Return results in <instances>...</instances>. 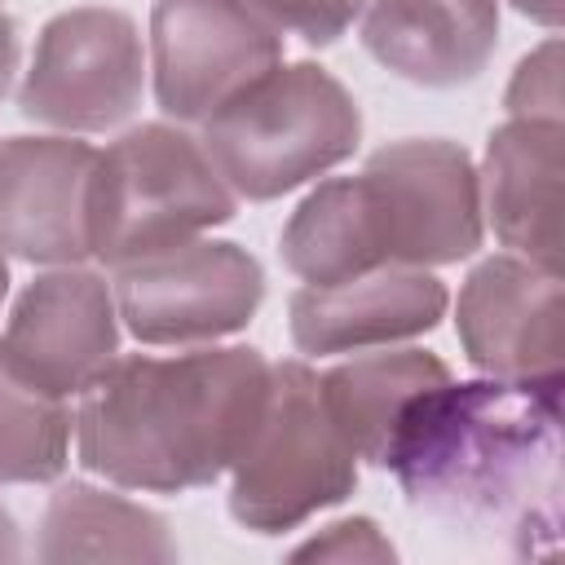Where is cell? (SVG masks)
Here are the masks:
<instances>
[{
	"label": "cell",
	"instance_id": "12",
	"mask_svg": "<svg viewBox=\"0 0 565 565\" xmlns=\"http://www.w3.org/2000/svg\"><path fill=\"white\" fill-rule=\"evenodd\" d=\"M97 146L44 132L0 141V252L26 265H79L93 256L88 199Z\"/></svg>",
	"mask_w": 565,
	"mask_h": 565
},
{
	"label": "cell",
	"instance_id": "18",
	"mask_svg": "<svg viewBox=\"0 0 565 565\" xmlns=\"http://www.w3.org/2000/svg\"><path fill=\"white\" fill-rule=\"evenodd\" d=\"M75 411L0 366V486H44L66 472Z\"/></svg>",
	"mask_w": 565,
	"mask_h": 565
},
{
	"label": "cell",
	"instance_id": "1",
	"mask_svg": "<svg viewBox=\"0 0 565 565\" xmlns=\"http://www.w3.org/2000/svg\"><path fill=\"white\" fill-rule=\"evenodd\" d=\"M402 499L512 556L561 547V384L441 380L397 419L384 463Z\"/></svg>",
	"mask_w": 565,
	"mask_h": 565
},
{
	"label": "cell",
	"instance_id": "4",
	"mask_svg": "<svg viewBox=\"0 0 565 565\" xmlns=\"http://www.w3.org/2000/svg\"><path fill=\"white\" fill-rule=\"evenodd\" d=\"M203 150L247 203L282 199L340 168L362 141L358 97L318 62H278L203 119Z\"/></svg>",
	"mask_w": 565,
	"mask_h": 565
},
{
	"label": "cell",
	"instance_id": "25",
	"mask_svg": "<svg viewBox=\"0 0 565 565\" xmlns=\"http://www.w3.org/2000/svg\"><path fill=\"white\" fill-rule=\"evenodd\" d=\"M4 296H9V265H4V252H0V305H4Z\"/></svg>",
	"mask_w": 565,
	"mask_h": 565
},
{
	"label": "cell",
	"instance_id": "14",
	"mask_svg": "<svg viewBox=\"0 0 565 565\" xmlns=\"http://www.w3.org/2000/svg\"><path fill=\"white\" fill-rule=\"evenodd\" d=\"M561 172L565 124L508 115L486 141L481 212L494 238L543 269H561Z\"/></svg>",
	"mask_w": 565,
	"mask_h": 565
},
{
	"label": "cell",
	"instance_id": "11",
	"mask_svg": "<svg viewBox=\"0 0 565 565\" xmlns=\"http://www.w3.org/2000/svg\"><path fill=\"white\" fill-rule=\"evenodd\" d=\"M463 358L494 380L565 384V291L561 269L499 252L472 265L455 300Z\"/></svg>",
	"mask_w": 565,
	"mask_h": 565
},
{
	"label": "cell",
	"instance_id": "17",
	"mask_svg": "<svg viewBox=\"0 0 565 565\" xmlns=\"http://www.w3.org/2000/svg\"><path fill=\"white\" fill-rule=\"evenodd\" d=\"M168 516L88 481H62L40 516L35 561H177Z\"/></svg>",
	"mask_w": 565,
	"mask_h": 565
},
{
	"label": "cell",
	"instance_id": "8",
	"mask_svg": "<svg viewBox=\"0 0 565 565\" xmlns=\"http://www.w3.org/2000/svg\"><path fill=\"white\" fill-rule=\"evenodd\" d=\"M110 287L132 340L150 349H199L238 335L256 318L265 269L243 243L190 238L119 265Z\"/></svg>",
	"mask_w": 565,
	"mask_h": 565
},
{
	"label": "cell",
	"instance_id": "5",
	"mask_svg": "<svg viewBox=\"0 0 565 565\" xmlns=\"http://www.w3.org/2000/svg\"><path fill=\"white\" fill-rule=\"evenodd\" d=\"M234 212L238 194L181 124H137L97 150L88 243L106 269L203 238Z\"/></svg>",
	"mask_w": 565,
	"mask_h": 565
},
{
	"label": "cell",
	"instance_id": "15",
	"mask_svg": "<svg viewBox=\"0 0 565 565\" xmlns=\"http://www.w3.org/2000/svg\"><path fill=\"white\" fill-rule=\"evenodd\" d=\"M362 49L415 88L472 84L499 49V0H371Z\"/></svg>",
	"mask_w": 565,
	"mask_h": 565
},
{
	"label": "cell",
	"instance_id": "23",
	"mask_svg": "<svg viewBox=\"0 0 565 565\" xmlns=\"http://www.w3.org/2000/svg\"><path fill=\"white\" fill-rule=\"evenodd\" d=\"M512 9L525 13L530 22L556 31V26H561V13H565V0H512Z\"/></svg>",
	"mask_w": 565,
	"mask_h": 565
},
{
	"label": "cell",
	"instance_id": "2",
	"mask_svg": "<svg viewBox=\"0 0 565 565\" xmlns=\"http://www.w3.org/2000/svg\"><path fill=\"white\" fill-rule=\"evenodd\" d=\"M269 366L252 344H199L168 358L119 353L79 393V463L141 494L221 481L265 406Z\"/></svg>",
	"mask_w": 565,
	"mask_h": 565
},
{
	"label": "cell",
	"instance_id": "19",
	"mask_svg": "<svg viewBox=\"0 0 565 565\" xmlns=\"http://www.w3.org/2000/svg\"><path fill=\"white\" fill-rule=\"evenodd\" d=\"M503 106L521 119H561V40H543L516 62Z\"/></svg>",
	"mask_w": 565,
	"mask_h": 565
},
{
	"label": "cell",
	"instance_id": "9",
	"mask_svg": "<svg viewBox=\"0 0 565 565\" xmlns=\"http://www.w3.org/2000/svg\"><path fill=\"white\" fill-rule=\"evenodd\" d=\"M282 31L252 0H154L150 84L177 124L212 119L230 97L282 62Z\"/></svg>",
	"mask_w": 565,
	"mask_h": 565
},
{
	"label": "cell",
	"instance_id": "24",
	"mask_svg": "<svg viewBox=\"0 0 565 565\" xmlns=\"http://www.w3.org/2000/svg\"><path fill=\"white\" fill-rule=\"evenodd\" d=\"M26 547H22V530L13 521V512L0 503V561H22Z\"/></svg>",
	"mask_w": 565,
	"mask_h": 565
},
{
	"label": "cell",
	"instance_id": "16",
	"mask_svg": "<svg viewBox=\"0 0 565 565\" xmlns=\"http://www.w3.org/2000/svg\"><path fill=\"white\" fill-rule=\"evenodd\" d=\"M450 380V366L428 349H362L318 375L322 402L353 446L358 463H384L402 411L433 384Z\"/></svg>",
	"mask_w": 565,
	"mask_h": 565
},
{
	"label": "cell",
	"instance_id": "7",
	"mask_svg": "<svg viewBox=\"0 0 565 565\" xmlns=\"http://www.w3.org/2000/svg\"><path fill=\"white\" fill-rule=\"evenodd\" d=\"M146 44L132 13L110 4L62 9L40 26L18 110L66 137H97L128 124L146 93Z\"/></svg>",
	"mask_w": 565,
	"mask_h": 565
},
{
	"label": "cell",
	"instance_id": "21",
	"mask_svg": "<svg viewBox=\"0 0 565 565\" xmlns=\"http://www.w3.org/2000/svg\"><path fill=\"white\" fill-rule=\"evenodd\" d=\"M291 561H397V547L371 516H340L322 525L313 539L291 547Z\"/></svg>",
	"mask_w": 565,
	"mask_h": 565
},
{
	"label": "cell",
	"instance_id": "3",
	"mask_svg": "<svg viewBox=\"0 0 565 565\" xmlns=\"http://www.w3.org/2000/svg\"><path fill=\"white\" fill-rule=\"evenodd\" d=\"M481 238L472 154L446 137H406L371 150L358 177L318 181L287 216L278 256L305 287H331L375 269L459 265Z\"/></svg>",
	"mask_w": 565,
	"mask_h": 565
},
{
	"label": "cell",
	"instance_id": "20",
	"mask_svg": "<svg viewBox=\"0 0 565 565\" xmlns=\"http://www.w3.org/2000/svg\"><path fill=\"white\" fill-rule=\"evenodd\" d=\"M252 4L278 31H291L313 49L335 44L358 22V13L366 9V0H252Z\"/></svg>",
	"mask_w": 565,
	"mask_h": 565
},
{
	"label": "cell",
	"instance_id": "22",
	"mask_svg": "<svg viewBox=\"0 0 565 565\" xmlns=\"http://www.w3.org/2000/svg\"><path fill=\"white\" fill-rule=\"evenodd\" d=\"M18 71H22V22L0 0V97L13 88Z\"/></svg>",
	"mask_w": 565,
	"mask_h": 565
},
{
	"label": "cell",
	"instance_id": "10",
	"mask_svg": "<svg viewBox=\"0 0 565 565\" xmlns=\"http://www.w3.org/2000/svg\"><path fill=\"white\" fill-rule=\"evenodd\" d=\"M119 358V309L106 274L53 265L31 278L0 331V366L44 397H79Z\"/></svg>",
	"mask_w": 565,
	"mask_h": 565
},
{
	"label": "cell",
	"instance_id": "6",
	"mask_svg": "<svg viewBox=\"0 0 565 565\" xmlns=\"http://www.w3.org/2000/svg\"><path fill=\"white\" fill-rule=\"evenodd\" d=\"M358 490V455L335 428L318 371L269 366L265 406L230 468V516L252 534H287Z\"/></svg>",
	"mask_w": 565,
	"mask_h": 565
},
{
	"label": "cell",
	"instance_id": "13",
	"mask_svg": "<svg viewBox=\"0 0 565 565\" xmlns=\"http://www.w3.org/2000/svg\"><path fill=\"white\" fill-rule=\"evenodd\" d=\"M450 291L428 269H375L331 287H296L287 300L291 344L309 358L362 353L428 335Z\"/></svg>",
	"mask_w": 565,
	"mask_h": 565
}]
</instances>
